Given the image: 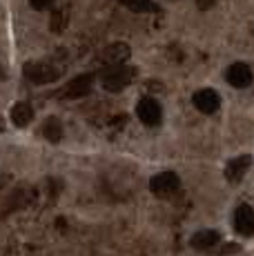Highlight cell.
Returning <instances> with one entry per match:
<instances>
[{
  "label": "cell",
  "instance_id": "9",
  "mask_svg": "<svg viewBox=\"0 0 254 256\" xmlns=\"http://www.w3.org/2000/svg\"><path fill=\"white\" fill-rule=\"evenodd\" d=\"M234 230L241 236H254V210L250 205H238L234 212Z\"/></svg>",
  "mask_w": 254,
  "mask_h": 256
},
{
  "label": "cell",
  "instance_id": "10",
  "mask_svg": "<svg viewBox=\"0 0 254 256\" xmlns=\"http://www.w3.org/2000/svg\"><path fill=\"white\" fill-rule=\"evenodd\" d=\"M250 165H252V156L250 154L236 156V158H232L226 165V178L230 180V183H238V180L246 176V172L250 170Z\"/></svg>",
  "mask_w": 254,
  "mask_h": 256
},
{
  "label": "cell",
  "instance_id": "5",
  "mask_svg": "<svg viewBox=\"0 0 254 256\" xmlns=\"http://www.w3.org/2000/svg\"><path fill=\"white\" fill-rule=\"evenodd\" d=\"M130 56H132V49L127 42H112V45H107L100 52V62L105 67H116L130 60Z\"/></svg>",
  "mask_w": 254,
  "mask_h": 256
},
{
  "label": "cell",
  "instance_id": "2",
  "mask_svg": "<svg viewBox=\"0 0 254 256\" xmlns=\"http://www.w3.org/2000/svg\"><path fill=\"white\" fill-rule=\"evenodd\" d=\"M150 190H152V194H156L158 198H172L180 190V178L176 172H170V170L158 172V174L152 176V180H150Z\"/></svg>",
  "mask_w": 254,
  "mask_h": 256
},
{
  "label": "cell",
  "instance_id": "16",
  "mask_svg": "<svg viewBox=\"0 0 254 256\" xmlns=\"http://www.w3.org/2000/svg\"><path fill=\"white\" fill-rule=\"evenodd\" d=\"M212 2H214V0H198V7H201V9L212 7Z\"/></svg>",
  "mask_w": 254,
  "mask_h": 256
},
{
  "label": "cell",
  "instance_id": "14",
  "mask_svg": "<svg viewBox=\"0 0 254 256\" xmlns=\"http://www.w3.org/2000/svg\"><path fill=\"white\" fill-rule=\"evenodd\" d=\"M130 12H136V14H152V12H158V7L152 2V0H120Z\"/></svg>",
  "mask_w": 254,
  "mask_h": 256
},
{
  "label": "cell",
  "instance_id": "13",
  "mask_svg": "<svg viewBox=\"0 0 254 256\" xmlns=\"http://www.w3.org/2000/svg\"><path fill=\"white\" fill-rule=\"evenodd\" d=\"M42 134H45V138L47 140H52V142H58L62 138V125H60V120L58 118H47L45 120V125H42Z\"/></svg>",
  "mask_w": 254,
  "mask_h": 256
},
{
  "label": "cell",
  "instance_id": "1",
  "mask_svg": "<svg viewBox=\"0 0 254 256\" xmlns=\"http://www.w3.org/2000/svg\"><path fill=\"white\" fill-rule=\"evenodd\" d=\"M134 70L127 65H116V67H107L105 72H102L100 76V85L102 90L116 94V92H123L127 85L132 82V78H134Z\"/></svg>",
  "mask_w": 254,
  "mask_h": 256
},
{
  "label": "cell",
  "instance_id": "7",
  "mask_svg": "<svg viewBox=\"0 0 254 256\" xmlns=\"http://www.w3.org/2000/svg\"><path fill=\"white\" fill-rule=\"evenodd\" d=\"M94 80H96L94 74H82V76H76L74 80L67 82L65 90H62L60 94L65 98H82V96H87V94L94 90Z\"/></svg>",
  "mask_w": 254,
  "mask_h": 256
},
{
  "label": "cell",
  "instance_id": "4",
  "mask_svg": "<svg viewBox=\"0 0 254 256\" xmlns=\"http://www.w3.org/2000/svg\"><path fill=\"white\" fill-rule=\"evenodd\" d=\"M136 116H138V120L143 125L156 127L163 120V110H160V105L154 98H140L138 105H136Z\"/></svg>",
  "mask_w": 254,
  "mask_h": 256
},
{
  "label": "cell",
  "instance_id": "6",
  "mask_svg": "<svg viewBox=\"0 0 254 256\" xmlns=\"http://www.w3.org/2000/svg\"><path fill=\"white\" fill-rule=\"evenodd\" d=\"M226 80H228L232 87H236V90H246V87L252 85L254 74H252V70H250V65H246V62H234V65L228 67Z\"/></svg>",
  "mask_w": 254,
  "mask_h": 256
},
{
  "label": "cell",
  "instance_id": "8",
  "mask_svg": "<svg viewBox=\"0 0 254 256\" xmlns=\"http://www.w3.org/2000/svg\"><path fill=\"white\" fill-rule=\"evenodd\" d=\"M192 102L201 114H214V112H218V107H221V96H218L214 90L205 87V90H198L194 94Z\"/></svg>",
  "mask_w": 254,
  "mask_h": 256
},
{
  "label": "cell",
  "instance_id": "12",
  "mask_svg": "<svg viewBox=\"0 0 254 256\" xmlns=\"http://www.w3.org/2000/svg\"><path fill=\"white\" fill-rule=\"evenodd\" d=\"M9 118H12V122L16 127H27L29 122L34 120V107L29 105V102H16V105L12 107Z\"/></svg>",
  "mask_w": 254,
  "mask_h": 256
},
{
  "label": "cell",
  "instance_id": "11",
  "mask_svg": "<svg viewBox=\"0 0 254 256\" xmlns=\"http://www.w3.org/2000/svg\"><path fill=\"white\" fill-rule=\"evenodd\" d=\"M218 243H221V234H218L216 230H198V232L192 236V240H190V245H192L194 250H198V252H208V250L216 248Z\"/></svg>",
  "mask_w": 254,
  "mask_h": 256
},
{
  "label": "cell",
  "instance_id": "3",
  "mask_svg": "<svg viewBox=\"0 0 254 256\" xmlns=\"http://www.w3.org/2000/svg\"><path fill=\"white\" fill-rule=\"evenodd\" d=\"M25 76L29 78L32 82L36 85H45V82H54L58 76H60V70L54 67L52 62H45V60H34V62H27L25 65Z\"/></svg>",
  "mask_w": 254,
  "mask_h": 256
},
{
  "label": "cell",
  "instance_id": "15",
  "mask_svg": "<svg viewBox=\"0 0 254 256\" xmlns=\"http://www.w3.org/2000/svg\"><path fill=\"white\" fill-rule=\"evenodd\" d=\"M29 2H32V7L36 12H45V9H52L54 0H29Z\"/></svg>",
  "mask_w": 254,
  "mask_h": 256
}]
</instances>
